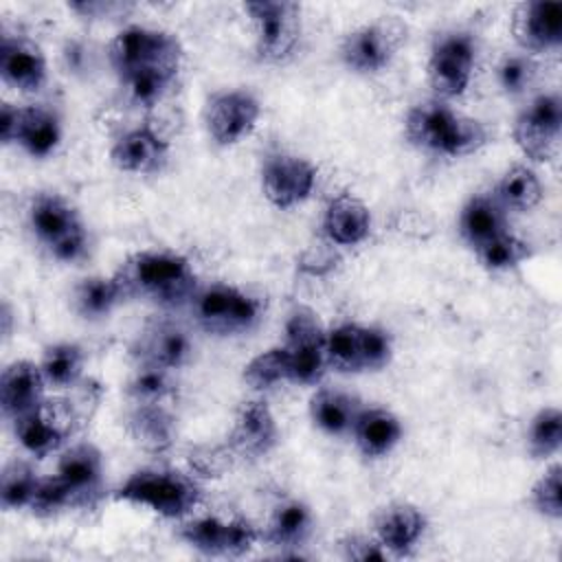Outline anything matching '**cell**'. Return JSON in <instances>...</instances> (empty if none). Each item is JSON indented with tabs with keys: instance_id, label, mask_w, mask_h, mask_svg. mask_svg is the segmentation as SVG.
Segmentation results:
<instances>
[{
	"instance_id": "obj_1",
	"label": "cell",
	"mask_w": 562,
	"mask_h": 562,
	"mask_svg": "<svg viewBox=\"0 0 562 562\" xmlns=\"http://www.w3.org/2000/svg\"><path fill=\"white\" fill-rule=\"evenodd\" d=\"M404 134L417 149L439 156H468L490 143V130L454 108L443 99H430L408 110L404 119Z\"/></svg>"
},
{
	"instance_id": "obj_2",
	"label": "cell",
	"mask_w": 562,
	"mask_h": 562,
	"mask_svg": "<svg viewBox=\"0 0 562 562\" xmlns=\"http://www.w3.org/2000/svg\"><path fill=\"white\" fill-rule=\"evenodd\" d=\"M114 277L125 296H143L160 305H180L195 292L191 263L167 250L134 252Z\"/></svg>"
},
{
	"instance_id": "obj_3",
	"label": "cell",
	"mask_w": 562,
	"mask_h": 562,
	"mask_svg": "<svg viewBox=\"0 0 562 562\" xmlns=\"http://www.w3.org/2000/svg\"><path fill=\"white\" fill-rule=\"evenodd\" d=\"M114 498L147 507L165 518H182L200 503V487L189 474L143 468L116 487Z\"/></svg>"
},
{
	"instance_id": "obj_4",
	"label": "cell",
	"mask_w": 562,
	"mask_h": 562,
	"mask_svg": "<svg viewBox=\"0 0 562 562\" xmlns=\"http://www.w3.org/2000/svg\"><path fill=\"white\" fill-rule=\"evenodd\" d=\"M255 26V50L261 61L277 64L292 55L301 40V7L290 0L246 2Z\"/></svg>"
},
{
	"instance_id": "obj_5",
	"label": "cell",
	"mask_w": 562,
	"mask_h": 562,
	"mask_svg": "<svg viewBox=\"0 0 562 562\" xmlns=\"http://www.w3.org/2000/svg\"><path fill=\"white\" fill-rule=\"evenodd\" d=\"M108 57L119 77H123L147 66L180 68L182 46L176 35L162 29L132 24L114 35L108 48Z\"/></svg>"
},
{
	"instance_id": "obj_6",
	"label": "cell",
	"mask_w": 562,
	"mask_h": 562,
	"mask_svg": "<svg viewBox=\"0 0 562 562\" xmlns=\"http://www.w3.org/2000/svg\"><path fill=\"white\" fill-rule=\"evenodd\" d=\"M327 331L318 314L307 305H296L285 321V351L290 362V382L316 384L327 367Z\"/></svg>"
},
{
	"instance_id": "obj_7",
	"label": "cell",
	"mask_w": 562,
	"mask_h": 562,
	"mask_svg": "<svg viewBox=\"0 0 562 562\" xmlns=\"http://www.w3.org/2000/svg\"><path fill=\"white\" fill-rule=\"evenodd\" d=\"M406 40V26L395 18H380L345 35L340 44L342 64L360 75L384 70Z\"/></svg>"
},
{
	"instance_id": "obj_8",
	"label": "cell",
	"mask_w": 562,
	"mask_h": 562,
	"mask_svg": "<svg viewBox=\"0 0 562 562\" xmlns=\"http://www.w3.org/2000/svg\"><path fill=\"white\" fill-rule=\"evenodd\" d=\"M562 134V101L558 92H544L529 101L514 123V140L533 162H547L558 154Z\"/></svg>"
},
{
	"instance_id": "obj_9",
	"label": "cell",
	"mask_w": 562,
	"mask_h": 562,
	"mask_svg": "<svg viewBox=\"0 0 562 562\" xmlns=\"http://www.w3.org/2000/svg\"><path fill=\"white\" fill-rule=\"evenodd\" d=\"M193 314L206 331L235 334L257 323L259 303L233 285L215 283L193 294Z\"/></svg>"
},
{
	"instance_id": "obj_10",
	"label": "cell",
	"mask_w": 562,
	"mask_h": 562,
	"mask_svg": "<svg viewBox=\"0 0 562 562\" xmlns=\"http://www.w3.org/2000/svg\"><path fill=\"white\" fill-rule=\"evenodd\" d=\"M476 46L470 33L452 31L435 40L428 57V81L441 99L465 92L472 79Z\"/></svg>"
},
{
	"instance_id": "obj_11",
	"label": "cell",
	"mask_w": 562,
	"mask_h": 562,
	"mask_svg": "<svg viewBox=\"0 0 562 562\" xmlns=\"http://www.w3.org/2000/svg\"><path fill=\"white\" fill-rule=\"evenodd\" d=\"M261 105L257 97L248 90H220L211 94L204 108V123L209 136L222 145L231 147L244 140L257 125Z\"/></svg>"
},
{
	"instance_id": "obj_12",
	"label": "cell",
	"mask_w": 562,
	"mask_h": 562,
	"mask_svg": "<svg viewBox=\"0 0 562 562\" xmlns=\"http://www.w3.org/2000/svg\"><path fill=\"white\" fill-rule=\"evenodd\" d=\"M180 536L193 549L206 555H241L259 538L257 529L246 518L222 520L215 516H204L182 525Z\"/></svg>"
},
{
	"instance_id": "obj_13",
	"label": "cell",
	"mask_w": 562,
	"mask_h": 562,
	"mask_svg": "<svg viewBox=\"0 0 562 562\" xmlns=\"http://www.w3.org/2000/svg\"><path fill=\"white\" fill-rule=\"evenodd\" d=\"M316 182V169L310 160L294 154H274L261 171V189L277 209H292L307 200Z\"/></svg>"
},
{
	"instance_id": "obj_14",
	"label": "cell",
	"mask_w": 562,
	"mask_h": 562,
	"mask_svg": "<svg viewBox=\"0 0 562 562\" xmlns=\"http://www.w3.org/2000/svg\"><path fill=\"white\" fill-rule=\"evenodd\" d=\"M15 437L35 457L55 452L72 428V408L64 402H42L37 408L13 419Z\"/></svg>"
},
{
	"instance_id": "obj_15",
	"label": "cell",
	"mask_w": 562,
	"mask_h": 562,
	"mask_svg": "<svg viewBox=\"0 0 562 562\" xmlns=\"http://www.w3.org/2000/svg\"><path fill=\"white\" fill-rule=\"evenodd\" d=\"M277 439L279 428L268 404L261 400H248L235 413L226 446L233 457L255 461L266 457L277 446Z\"/></svg>"
},
{
	"instance_id": "obj_16",
	"label": "cell",
	"mask_w": 562,
	"mask_h": 562,
	"mask_svg": "<svg viewBox=\"0 0 562 562\" xmlns=\"http://www.w3.org/2000/svg\"><path fill=\"white\" fill-rule=\"evenodd\" d=\"M512 33L529 53L558 48L562 44V4L551 0L520 2L512 13Z\"/></svg>"
},
{
	"instance_id": "obj_17",
	"label": "cell",
	"mask_w": 562,
	"mask_h": 562,
	"mask_svg": "<svg viewBox=\"0 0 562 562\" xmlns=\"http://www.w3.org/2000/svg\"><path fill=\"white\" fill-rule=\"evenodd\" d=\"M2 81L20 92H37L46 81V59L42 48L26 37L4 35L0 44Z\"/></svg>"
},
{
	"instance_id": "obj_18",
	"label": "cell",
	"mask_w": 562,
	"mask_h": 562,
	"mask_svg": "<svg viewBox=\"0 0 562 562\" xmlns=\"http://www.w3.org/2000/svg\"><path fill=\"white\" fill-rule=\"evenodd\" d=\"M57 474L70 490L72 505H92L101 494L103 459L92 443H77L68 448L57 463Z\"/></svg>"
},
{
	"instance_id": "obj_19",
	"label": "cell",
	"mask_w": 562,
	"mask_h": 562,
	"mask_svg": "<svg viewBox=\"0 0 562 562\" xmlns=\"http://www.w3.org/2000/svg\"><path fill=\"white\" fill-rule=\"evenodd\" d=\"M167 158H169V145L151 127H134L121 134L110 149L112 165L127 173L160 171Z\"/></svg>"
},
{
	"instance_id": "obj_20",
	"label": "cell",
	"mask_w": 562,
	"mask_h": 562,
	"mask_svg": "<svg viewBox=\"0 0 562 562\" xmlns=\"http://www.w3.org/2000/svg\"><path fill=\"white\" fill-rule=\"evenodd\" d=\"M46 380L42 367L31 360H13L0 378V404L9 419H15L44 402Z\"/></svg>"
},
{
	"instance_id": "obj_21",
	"label": "cell",
	"mask_w": 562,
	"mask_h": 562,
	"mask_svg": "<svg viewBox=\"0 0 562 562\" xmlns=\"http://www.w3.org/2000/svg\"><path fill=\"white\" fill-rule=\"evenodd\" d=\"M140 362L158 364L162 369H180L189 362L193 353V345L189 334L173 323H156L147 327L140 338L138 347L134 351Z\"/></svg>"
},
{
	"instance_id": "obj_22",
	"label": "cell",
	"mask_w": 562,
	"mask_h": 562,
	"mask_svg": "<svg viewBox=\"0 0 562 562\" xmlns=\"http://www.w3.org/2000/svg\"><path fill=\"white\" fill-rule=\"evenodd\" d=\"M373 529L375 540L386 549V553L391 551L402 555L419 542L426 529V518L422 509L411 503H391L378 512Z\"/></svg>"
},
{
	"instance_id": "obj_23",
	"label": "cell",
	"mask_w": 562,
	"mask_h": 562,
	"mask_svg": "<svg viewBox=\"0 0 562 562\" xmlns=\"http://www.w3.org/2000/svg\"><path fill=\"white\" fill-rule=\"evenodd\" d=\"M323 231L327 239L338 246H356L364 241L371 231L369 206L349 191L331 198L323 215Z\"/></svg>"
},
{
	"instance_id": "obj_24",
	"label": "cell",
	"mask_w": 562,
	"mask_h": 562,
	"mask_svg": "<svg viewBox=\"0 0 562 562\" xmlns=\"http://www.w3.org/2000/svg\"><path fill=\"white\" fill-rule=\"evenodd\" d=\"M351 432L362 454L384 457L402 439V424L391 411L371 406V408H360Z\"/></svg>"
},
{
	"instance_id": "obj_25",
	"label": "cell",
	"mask_w": 562,
	"mask_h": 562,
	"mask_svg": "<svg viewBox=\"0 0 562 562\" xmlns=\"http://www.w3.org/2000/svg\"><path fill=\"white\" fill-rule=\"evenodd\" d=\"M127 430L140 448L162 452L176 439V417L165 404H134L127 417Z\"/></svg>"
},
{
	"instance_id": "obj_26",
	"label": "cell",
	"mask_w": 562,
	"mask_h": 562,
	"mask_svg": "<svg viewBox=\"0 0 562 562\" xmlns=\"http://www.w3.org/2000/svg\"><path fill=\"white\" fill-rule=\"evenodd\" d=\"M29 222L48 248L81 226L77 211L55 193H42L31 202Z\"/></svg>"
},
{
	"instance_id": "obj_27",
	"label": "cell",
	"mask_w": 562,
	"mask_h": 562,
	"mask_svg": "<svg viewBox=\"0 0 562 562\" xmlns=\"http://www.w3.org/2000/svg\"><path fill=\"white\" fill-rule=\"evenodd\" d=\"M61 140V125L59 119L42 105H26L20 108V125L15 143L22 145L26 154L33 158L50 156Z\"/></svg>"
},
{
	"instance_id": "obj_28",
	"label": "cell",
	"mask_w": 562,
	"mask_h": 562,
	"mask_svg": "<svg viewBox=\"0 0 562 562\" xmlns=\"http://www.w3.org/2000/svg\"><path fill=\"white\" fill-rule=\"evenodd\" d=\"M360 413V404L353 395L336 389H318L310 400V415L312 422L329 432V435H345L351 432L356 417Z\"/></svg>"
},
{
	"instance_id": "obj_29",
	"label": "cell",
	"mask_w": 562,
	"mask_h": 562,
	"mask_svg": "<svg viewBox=\"0 0 562 562\" xmlns=\"http://www.w3.org/2000/svg\"><path fill=\"white\" fill-rule=\"evenodd\" d=\"M461 235L472 244L474 248L507 233L505 228V209L496 202V198L476 195L472 198L459 217Z\"/></svg>"
},
{
	"instance_id": "obj_30",
	"label": "cell",
	"mask_w": 562,
	"mask_h": 562,
	"mask_svg": "<svg viewBox=\"0 0 562 562\" xmlns=\"http://www.w3.org/2000/svg\"><path fill=\"white\" fill-rule=\"evenodd\" d=\"M123 290L116 277H86L72 290V305L79 316L97 321L108 316L123 299Z\"/></svg>"
},
{
	"instance_id": "obj_31",
	"label": "cell",
	"mask_w": 562,
	"mask_h": 562,
	"mask_svg": "<svg viewBox=\"0 0 562 562\" xmlns=\"http://www.w3.org/2000/svg\"><path fill=\"white\" fill-rule=\"evenodd\" d=\"M312 525L310 507L301 501H288L272 512L263 538L274 547H299L312 533Z\"/></svg>"
},
{
	"instance_id": "obj_32",
	"label": "cell",
	"mask_w": 562,
	"mask_h": 562,
	"mask_svg": "<svg viewBox=\"0 0 562 562\" xmlns=\"http://www.w3.org/2000/svg\"><path fill=\"white\" fill-rule=\"evenodd\" d=\"M494 198L503 209L529 211L542 200V182L531 167L514 165L498 180Z\"/></svg>"
},
{
	"instance_id": "obj_33",
	"label": "cell",
	"mask_w": 562,
	"mask_h": 562,
	"mask_svg": "<svg viewBox=\"0 0 562 562\" xmlns=\"http://www.w3.org/2000/svg\"><path fill=\"white\" fill-rule=\"evenodd\" d=\"M178 70L180 68H171V66H147V68H138L123 75L121 83L125 88L127 99L134 105L151 108L167 94Z\"/></svg>"
},
{
	"instance_id": "obj_34",
	"label": "cell",
	"mask_w": 562,
	"mask_h": 562,
	"mask_svg": "<svg viewBox=\"0 0 562 562\" xmlns=\"http://www.w3.org/2000/svg\"><path fill=\"white\" fill-rule=\"evenodd\" d=\"M40 367L48 386L70 389L83 373V351L72 342L50 345L44 349Z\"/></svg>"
},
{
	"instance_id": "obj_35",
	"label": "cell",
	"mask_w": 562,
	"mask_h": 562,
	"mask_svg": "<svg viewBox=\"0 0 562 562\" xmlns=\"http://www.w3.org/2000/svg\"><path fill=\"white\" fill-rule=\"evenodd\" d=\"M360 329L362 325L358 323H342L327 331V338H325L327 367H334L338 371H362Z\"/></svg>"
},
{
	"instance_id": "obj_36",
	"label": "cell",
	"mask_w": 562,
	"mask_h": 562,
	"mask_svg": "<svg viewBox=\"0 0 562 562\" xmlns=\"http://www.w3.org/2000/svg\"><path fill=\"white\" fill-rule=\"evenodd\" d=\"M176 391L171 371L158 364L140 362L127 382V395L134 404H165Z\"/></svg>"
},
{
	"instance_id": "obj_37",
	"label": "cell",
	"mask_w": 562,
	"mask_h": 562,
	"mask_svg": "<svg viewBox=\"0 0 562 562\" xmlns=\"http://www.w3.org/2000/svg\"><path fill=\"white\" fill-rule=\"evenodd\" d=\"M244 382L250 389H270L283 380H290V362H288V351L285 347H272L261 353H257L241 373Z\"/></svg>"
},
{
	"instance_id": "obj_38",
	"label": "cell",
	"mask_w": 562,
	"mask_h": 562,
	"mask_svg": "<svg viewBox=\"0 0 562 562\" xmlns=\"http://www.w3.org/2000/svg\"><path fill=\"white\" fill-rule=\"evenodd\" d=\"M40 476L24 461H11L0 474V501L4 509L29 507Z\"/></svg>"
},
{
	"instance_id": "obj_39",
	"label": "cell",
	"mask_w": 562,
	"mask_h": 562,
	"mask_svg": "<svg viewBox=\"0 0 562 562\" xmlns=\"http://www.w3.org/2000/svg\"><path fill=\"white\" fill-rule=\"evenodd\" d=\"M529 452L536 459H547L558 454L562 443V413L555 406H544L536 413L527 432Z\"/></svg>"
},
{
	"instance_id": "obj_40",
	"label": "cell",
	"mask_w": 562,
	"mask_h": 562,
	"mask_svg": "<svg viewBox=\"0 0 562 562\" xmlns=\"http://www.w3.org/2000/svg\"><path fill=\"white\" fill-rule=\"evenodd\" d=\"M474 250H476V257H479L481 266L487 268V270L514 268L531 255L529 244L522 241L520 237L512 235V233H503V235L476 246Z\"/></svg>"
},
{
	"instance_id": "obj_41",
	"label": "cell",
	"mask_w": 562,
	"mask_h": 562,
	"mask_svg": "<svg viewBox=\"0 0 562 562\" xmlns=\"http://www.w3.org/2000/svg\"><path fill=\"white\" fill-rule=\"evenodd\" d=\"M531 503L542 516H547L551 520L562 518V468H560V463H551L540 474V479L533 483Z\"/></svg>"
},
{
	"instance_id": "obj_42",
	"label": "cell",
	"mask_w": 562,
	"mask_h": 562,
	"mask_svg": "<svg viewBox=\"0 0 562 562\" xmlns=\"http://www.w3.org/2000/svg\"><path fill=\"white\" fill-rule=\"evenodd\" d=\"M498 86L507 94H522L536 79V64L527 55H507L496 68Z\"/></svg>"
},
{
	"instance_id": "obj_43",
	"label": "cell",
	"mask_w": 562,
	"mask_h": 562,
	"mask_svg": "<svg viewBox=\"0 0 562 562\" xmlns=\"http://www.w3.org/2000/svg\"><path fill=\"white\" fill-rule=\"evenodd\" d=\"M70 505H72L70 490L64 483V479L59 474H55V476L40 479L29 509L37 516H48V514H55L57 509L70 507Z\"/></svg>"
},
{
	"instance_id": "obj_44",
	"label": "cell",
	"mask_w": 562,
	"mask_h": 562,
	"mask_svg": "<svg viewBox=\"0 0 562 562\" xmlns=\"http://www.w3.org/2000/svg\"><path fill=\"white\" fill-rule=\"evenodd\" d=\"M360 353H362V371L384 369L391 360V353H393L391 336L380 327L362 325V329H360Z\"/></svg>"
},
{
	"instance_id": "obj_45",
	"label": "cell",
	"mask_w": 562,
	"mask_h": 562,
	"mask_svg": "<svg viewBox=\"0 0 562 562\" xmlns=\"http://www.w3.org/2000/svg\"><path fill=\"white\" fill-rule=\"evenodd\" d=\"M342 555L347 560H358V562H369V560H386V549L371 538L364 536H347L340 540Z\"/></svg>"
},
{
	"instance_id": "obj_46",
	"label": "cell",
	"mask_w": 562,
	"mask_h": 562,
	"mask_svg": "<svg viewBox=\"0 0 562 562\" xmlns=\"http://www.w3.org/2000/svg\"><path fill=\"white\" fill-rule=\"evenodd\" d=\"M231 457H233V452L228 450V446L224 450L204 448L202 452L200 450L191 452V465H193V470H198L204 476H220L226 470Z\"/></svg>"
},
{
	"instance_id": "obj_47",
	"label": "cell",
	"mask_w": 562,
	"mask_h": 562,
	"mask_svg": "<svg viewBox=\"0 0 562 562\" xmlns=\"http://www.w3.org/2000/svg\"><path fill=\"white\" fill-rule=\"evenodd\" d=\"M50 255L57 259V261H64V263H72V261H79L86 250H88V237H86V231L83 226H79L77 231L68 233L66 237H61L57 244H53L50 248Z\"/></svg>"
},
{
	"instance_id": "obj_48",
	"label": "cell",
	"mask_w": 562,
	"mask_h": 562,
	"mask_svg": "<svg viewBox=\"0 0 562 562\" xmlns=\"http://www.w3.org/2000/svg\"><path fill=\"white\" fill-rule=\"evenodd\" d=\"M18 125H20V108L13 105V103H2V110H0V138H2L4 145L15 143Z\"/></svg>"
},
{
	"instance_id": "obj_49",
	"label": "cell",
	"mask_w": 562,
	"mask_h": 562,
	"mask_svg": "<svg viewBox=\"0 0 562 562\" xmlns=\"http://www.w3.org/2000/svg\"><path fill=\"white\" fill-rule=\"evenodd\" d=\"M68 9L79 11L83 15H108L114 9H121V4L114 2H70Z\"/></svg>"
}]
</instances>
